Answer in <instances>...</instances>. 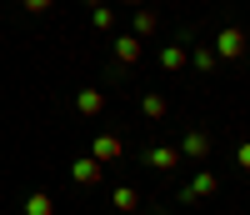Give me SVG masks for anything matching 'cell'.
<instances>
[{
	"label": "cell",
	"instance_id": "cell-15",
	"mask_svg": "<svg viewBox=\"0 0 250 215\" xmlns=\"http://www.w3.org/2000/svg\"><path fill=\"white\" fill-rule=\"evenodd\" d=\"M90 25L95 30H115V5H95L90 10Z\"/></svg>",
	"mask_w": 250,
	"mask_h": 215
},
{
	"label": "cell",
	"instance_id": "cell-19",
	"mask_svg": "<svg viewBox=\"0 0 250 215\" xmlns=\"http://www.w3.org/2000/svg\"><path fill=\"white\" fill-rule=\"evenodd\" d=\"M125 5H135V10H140V5H145V0H125Z\"/></svg>",
	"mask_w": 250,
	"mask_h": 215
},
{
	"label": "cell",
	"instance_id": "cell-18",
	"mask_svg": "<svg viewBox=\"0 0 250 215\" xmlns=\"http://www.w3.org/2000/svg\"><path fill=\"white\" fill-rule=\"evenodd\" d=\"M85 5H90V10H95V5H110V0H85Z\"/></svg>",
	"mask_w": 250,
	"mask_h": 215
},
{
	"label": "cell",
	"instance_id": "cell-12",
	"mask_svg": "<svg viewBox=\"0 0 250 215\" xmlns=\"http://www.w3.org/2000/svg\"><path fill=\"white\" fill-rule=\"evenodd\" d=\"M165 110H170V105H165L160 90H145V95H140V115H145V120H165Z\"/></svg>",
	"mask_w": 250,
	"mask_h": 215
},
{
	"label": "cell",
	"instance_id": "cell-6",
	"mask_svg": "<svg viewBox=\"0 0 250 215\" xmlns=\"http://www.w3.org/2000/svg\"><path fill=\"white\" fill-rule=\"evenodd\" d=\"M70 180L75 185H100V180H105V165H100V160H90V155H80V160H70Z\"/></svg>",
	"mask_w": 250,
	"mask_h": 215
},
{
	"label": "cell",
	"instance_id": "cell-10",
	"mask_svg": "<svg viewBox=\"0 0 250 215\" xmlns=\"http://www.w3.org/2000/svg\"><path fill=\"white\" fill-rule=\"evenodd\" d=\"M155 25H160V15H155L150 5H140V10L130 15V35H135V40H145V35H155Z\"/></svg>",
	"mask_w": 250,
	"mask_h": 215
},
{
	"label": "cell",
	"instance_id": "cell-3",
	"mask_svg": "<svg viewBox=\"0 0 250 215\" xmlns=\"http://www.w3.org/2000/svg\"><path fill=\"white\" fill-rule=\"evenodd\" d=\"M180 160H190V165H205L210 160V130H200V125H190V130L180 135Z\"/></svg>",
	"mask_w": 250,
	"mask_h": 215
},
{
	"label": "cell",
	"instance_id": "cell-8",
	"mask_svg": "<svg viewBox=\"0 0 250 215\" xmlns=\"http://www.w3.org/2000/svg\"><path fill=\"white\" fill-rule=\"evenodd\" d=\"M140 55H145V40H135L130 30H125V35H115V65H135Z\"/></svg>",
	"mask_w": 250,
	"mask_h": 215
},
{
	"label": "cell",
	"instance_id": "cell-16",
	"mask_svg": "<svg viewBox=\"0 0 250 215\" xmlns=\"http://www.w3.org/2000/svg\"><path fill=\"white\" fill-rule=\"evenodd\" d=\"M235 165L250 175V140H240V145H235Z\"/></svg>",
	"mask_w": 250,
	"mask_h": 215
},
{
	"label": "cell",
	"instance_id": "cell-13",
	"mask_svg": "<svg viewBox=\"0 0 250 215\" xmlns=\"http://www.w3.org/2000/svg\"><path fill=\"white\" fill-rule=\"evenodd\" d=\"M190 65H195L200 75H210L220 60H215V50H210V45H190Z\"/></svg>",
	"mask_w": 250,
	"mask_h": 215
},
{
	"label": "cell",
	"instance_id": "cell-14",
	"mask_svg": "<svg viewBox=\"0 0 250 215\" xmlns=\"http://www.w3.org/2000/svg\"><path fill=\"white\" fill-rule=\"evenodd\" d=\"M25 215H55V200L45 195V190H35V195H25V205H20Z\"/></svg>",
	"mask_w": 250,
	"mask_h": 215
},
{
	"label": "cell",
	"instance_id": "cell-2",
	"mask_svg": "<svg viewBox=\"0 0 250 215\" xmlns=\"http://www.w3.org/2000/svg\"><path fill=\"white\" fill-rule=\"evenodd\" d=\"M215 190H220V175H215V170H195L190 185L175 190V200H180V205H195V200H210Z\"/></svg>",
	"mask_w": 250,
	"mask_h": 215
},
{
	"label": "cell",
	"instance_id": "cell-7",
	"mask_svg": "<svg viewBox=\"0 0 250 215\" xmlns=\"http://www.w3.org/2000/svg\"><path fill=\"white\" fill-rule=\"evenodd\" d=\"M100 110H105V90H100V85H85V90H75V115L95 120Z\"/></svg>",
	"mask_w": 250,
	"mask_h": 215
},
{
	"label": "cell",
	"instance_id": "cell-11",
	"mask_svg": "<svg viewBox=\"0 0 250 215\" xmlns=\"http://www.w3.org/2000/svg\"><path fill=\"white\" fill-rule=\"evenodd\" d=\"M110 205L125 210V215H135V210H140V190H135V185H115V190H110Z\"/></svg>",
	"mask_w": 250,
	"mask_h": 215
},
{
	"label": "cell",
	"instance_id": "cell-17",
	"mask_svg": "<svg viewBox=\"0 0 250 215\" xmlns=\"http://www.w3.org/2000/svg\"><path fill=\"white\" fill-rule=\"evenodd\" d=\"M25 10H30V15H45V10H50V0H25Z\"/></svg>",
	"mask_w": 250,
	"mask_h": 215
},
{
	"label": "cell",
	"instance_id": "cell-1",
	"mask_svg": "<svg viewBox=\"0 0 250 215\" xmlns=\"http://www.w3.org/2000/svg\"><path fill=\"white\" fill-rule=\"evenodd\" d=\"M210 50H215V60L235 65V60H245V55H250V35H245L240 25H220V30H215V45H210Z\"/></svg>",
	"mask_w": 250,
	"mask_h": 215
},
{
	"label": "cell",
	"instance_id": "cell-4",
	"mask_svg": "<svg viewBox=\"0 0 250 215\" xmlns=\"http://www.w3.org/2000/svg\"><path fill=\"white\" fill-rule=\"evenodd\" d=\"M190 45H195V35H190V30H185L175 45H165V50H160V70H165V75H180L185 65H190Z\"/></svg>",
	"mask_w": 250,
	"mask_h": 215
},
{
	"label": "cell",
	"instance_id": "cell-9",
	"mask_svg": "<svg viewBox=\"0 0 250 215\" xmlns=\"http://www.w3.org/2000/svg\"><path fill=\"white\" fill-rule=\"evenodd\" d=\"M145 165L165 175V170H175V165H180V150H175V145H155V150H145Z\"/></svg>",
	"mask_w": 250,
	"mask_h": 215
},
{
	"label": "cell",
	"instance_id": "cell-5",
	"mask_svg": "<svg viewBox=\"0 0 250 215\" xmlns=\"http://www.w3.org/2000/svg\"><path fill=\"white\" fill-rule=\"evenodd\" d=\"M125 155V140L120 135H110V130H100L95 140H90V160H100V165H115Z\"/></svg>",
	"mask_w": 250,
	"mask_h": 215
}]
</instances>
